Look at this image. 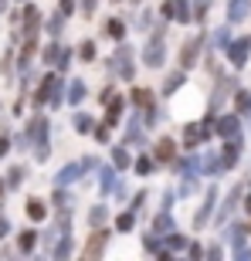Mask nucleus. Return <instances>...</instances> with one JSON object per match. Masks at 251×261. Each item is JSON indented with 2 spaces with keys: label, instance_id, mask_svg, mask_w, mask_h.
Here are the masks:
<instances>
[{
  "label": "nucleus",
  "instance_id": "obj_11",
  "mask_svg": "<svg viewBox=\"0 0 251 261\" xmlns=\"http://www.w3.org/2000/svg\"><path fill=\"white\" fill-rule=\"evenodd\" d=\"M88 244H92V248H88L85 254H88V258H98V254H102V244H106V234H95Z\"/></svg>",
  "mask_w": 251,
  "mask_h": 261
},
{
  "label": "nucleus",
  "instance_id": "obj_8",
  "mask_svg": "<svg viewBox=\"0 0 251 261\" xmlns=\"http://www.w3.org/2000/svg\"><path fill=\"white\" fill-rule=\"evenodd\" d=\"M82 170H85V166H82V163H71V166H65V170H61V173H58V187L71 184V180H78V173H82Z\"/></svg>",
  "mask_w": 251,
  "mask_h": 261
},
{
  "label": "nucleus",
  "instance_id": "obj_19",
  "mask_svg": "<svg viewBox=\"0 0 251 261\" xmlns=\"http://www.w3.org/2000/svg\"><path fill=\"white\" fill-rule=\"evenodd\" d=\"M133 214H119V221H116V227H119V231H133Z\"/></svg>",
  "mask_w": 251,
  "mask_h": 261
},
{
  "label": "nucleus",
  "instance_id": "obj_25",
  "mask_svg": "<svg viewBox=\"0 0 251 261\" xmlns=\"http://www.w3.org/2000/svg\"><path fill=\"white\" fill-rule=\"evenodd\" d=\"M95 58V41H85L82 44V61H92Z\"/></svg>",
  "mask_w": 251,
  "mask_h": 261
},
{
  "label": "nucleus",
  "instance_id": "obj_34",
  "mask_svg": "<svg viewBox=\"0 0 251 261\" xmlns=\"http://www.w3.org/2000/svg\"><path fill=\"white\" fill-rule=\"evenodd\" d=\"M71 10H75V4L71 0H61V14H71Z\"/></svg>",
  "mask_w": 251,
  "mask_h": 261
},
{
  "label": "nucleus",
  "instance_id": "obj_29",
  "mask_svg": "<svg viewBox=\"0 0 251 261\" xmlns=\"http://www.w3.org/2000/svg\"><path fill=\"white\" fill-rule=\"evenodd\" d=\"M180 194H184V197L197 194V180H187V184H184V190H180Z\"/></svg>",
  "mask_w": 251,
  "mask_h": 261
},
{
  "label": "nucleus",
  "instance_id": "obj_18",
  "mask_svg": "<svg viewBox=\"0 0 251 261\" xmlns=\"http://www.w3.org/2000/svg\"><path fill=\"white\" fill-rule=\"evenodd\" d=\"M180 85H184V75H180V71H177V75H170V78H166V95H170V92H177Z\"/></svg>",
  "mask_w": 251,
  "mask_h": 261
},
{
  "label": "nucleus",
  "instance_id": "obj_21",
  "mask_svg": "<svg viewBox=\"0 0 251 261\" xmlns=\"http://www.w3.org/2000/svg\"><path fill=\"white\" fill-rule=\"evenodd\" d=\"M20 180H24V170H20V166H14V170L7 173V187H17Z\"/></svg>",
  "mask_w": 251,
  "mask_h": 261
},
{
  "label": "nucleus",
  "instance_id": "obj_35",
  "mask_svg": "<svg viewBox=\"0 0 251 261\" xmlns=\"http://www.w3.org/2000/svg\"><path fill=\"white\" fill-rule=\"evenodd\" d=\"M4 190H7V184H0V200H4Z\"/></svg>",
  "mask_w": 251,
  "mask_h": 261
},
{
  "label": "nucleus",
  "instance_id": "obj_22",
  "mask_svg": "<svg viewBox=\"0 0 251 261\" xmlns=\"http://www.w3.org/2000/svg\"><path fill=\"white\" fill-rule=\"evenodd\" d=\"M75 129H78V133H88V129H92V119L78 112V116H75Z\"/></svg>",
  "mask_w": 251,
  "mask_h": 261
},
{
  "label": "nucleus",
  "instance_id": "obj_1",
  "mask_svg": "<svg viewBox=\"0 0 251 261\" xmlns=\"http://www.w3.org/2000/svg\"><path fill=\"white\" fill-rule=\"evenodd\" d=\"M143 61H146L149 68H160V65H163V34H156V38L149 41V48H146Z\"/></svg>",
  "mask_w": 251,
  "mask_h": 261
},
{
  "label": "nucleus",
  "instance_id": "obj_6",
  "mask_svg": "<svg viewBox=\"0 0 251 261\" xmlns=\"http://www.w3.org/2000/svg\"><path fill=\"white\" fill-rule=\"evenodd\" d=\"M38 24H41V14H38V7H24V31H28V34H34V31H38Z\"/></svg>",
  "mask_w": 251,
  "mask_h": 261
},
{
  "label": "nucleus",
  "instance_id": "obj_12",
  "mask_svg": "<svg viewBox=\"0 0 251 261\" xmlns=\"http://www.w3.org/2000/svg\"><path fill=\"white\" fill-rule=\"evenodd\" d=\"M106 34H109V38H122V34H126V24H122V20H109V24H106Z\"/></svg>",
  "mask_w": 251,
  "mask_h": 261
},
{
  "label": "nucleus",
  "instance_id": "obj_14",
  "mask_svg": "<svg viewBox=\"0 0 251 261\" xmlns=\"http://www.w3.org/2000/svg\"><path fill=\"white\" fill-rule=\"evenodd\" d=\"M197 51H200V44H197V41H190V44L184 48V65H193V61H197Z\"/></svg>",
  "mask_w": 251,
  "mask_h": 261
},
{
  "label": "nucleus",
  "instance_id": "obj_26",
  "mask_svg": "<svg viewBox=\"0 0 251 261\" xmlns=\"http://www.w3.org/2000/svg\"><path fill=\"white\" fill-rule=\"evenodd\" d=\"M88 221H92V227H98V224L106 221V207H92V217Z\"/></svg>",
  "mask_w": 251,
  "mask_h": 261
},
{
  "label": "nucleus",
  "instance_id": "obj_20",
  "mask_svg": "<svg viewBox=\"0 0 251 261\" xmlns=\"http://www.w3.org/2000/svg\"><path fill=\"white\" fill-rule=\"evenodd\" d=\"M156 156H160V160H170V156H173V143H170V139H163V143H160V149H156Z\"/></svg>",
  "mask_w": 251,
  "mask_h": 261
},
{
  "label": "nucleus",
  "instance_id": "obj_4",
  "mask_svg": "<svg viewBox=\"0 0 251 261\" xmlns=\"http://www.w3.org/2000/svg\"><path fill=\"white\" fill-rule=\"evenodd\" d=\"M28 217H31L34 224H38V221H44V217H48V207H44V200L31 197V200H28Z\"/></svg>",
  "mask_w": 251,
  "mask_h": 261
},
{
  "label": "nucleus",
  "instance_id": "obj_30",
  "mask_svg": "<svg viewBox=\"0 0 251 261\" xmlns=\"http://www.w3.org/2000/svg\"><path fill=\"white\" fill-rule=\"evenodd\" d=\"M7 149H10V139H7V136H0V160L7 156Z\"/></svg>",
  "mask_w": 251,
  "mask_h": 261
},
{
  "label": "nucleus",
  "instance_id": "obj_31",
  "mask_svg": "<svg viewBox=\"0 0 251 261\" xmlns=\"http://www.w3.org/2000/svg\"><path fill=\"white\" fill-rule=\"evenodd\" d=\"M7 234H10V221H7V217H0V238H7Z\"/></svg>",
  "mask_w": 251,
  "mask_h": 261
},
{
  "label": "nucleus",
  "instance_id": "obj_5",
  "mask_svg": "<svg viewBox=\"0 0 251 261\" xmlns=\"http://www.w3.org/2000/svg\"><path fill=\"white\" fill-rule=\"evenodd\" d=\"M238 153H241V139H231V143L224 146V156H221V166H234V160H238Z\"/></svg>",
  "mask_w": 251,
  "mask_h": 261
},
{
  "label": "nucleus",
  "instance_id": "obj_33",
  "mask_svg": "<svg viewBox=\"0 0 251 261\" xmlns=\"http://www.w3.org/2000/svg\"><path fill=\"white\" fill-rule=\"evenodd\" d=\"M95 139H98V143H109V129H106V126H98V133H95Z\"/></svg>",
  "mask_w": 251,
  "mask_h": 261
},
{
  "label": "nucleus",
  "instance_id": "obj_2",
  "mask_svg": "<svg viewBox=\"0 0 251 261\" xmlns=\"http://www.w3.org/2000/svg\"><path fill=\"white\" fill-rule=\"evenodd\" d=\"M248 55H251V41H248V38L234 41L231 51H228V58H231V65H234V68H241L244 61H248Z\"/></svg>",
  "mask_w": 251,
  "mask_h": 261
},
{
  "label": "nucleus",
  "instance_id": "obj_23",
  "mask_svg": "<svg viewBox=\"0 0 251 261\" xmlns=\"http://www.w3.org/2000/svg\"><path fill=\"white\" fill-rule=\"evenodd\" d=\"M61 24H65V17H61V14H55V17L48 20V34H61Z\"/></svg>",
  "mask_w": 251,
  "mask_h": 261
},
{
  "label": "nucleus",
  "instance_id": "obj_24",
  "mask_svg": "<svg viewBox=\"0 0 251 261\" xmlns=\"http://www.w3.org/2000/svg\"><path fill=\"white\" fill-rule=\"evenodd\" d=\"M68 254H71V238H65V241L55 248V258H68Z\"/></svg>",
  "mask_w": 251,
  "mask_h": 261
},
{
  "label": "nucleus",
  "instance_id": "obj_16",
  "mask_svg": "<svg viewBox=\"0 0 251 261\" xmlns=\"http://www.w3.org/2000/svg\"><path fill=\"white\" fill-rule=\"evenodd\" d=\"M244 14H248V4H244V0H234L231 4V20H241Z\"/></svg>",
  "mask_w": 251,
  "mask_h": 261
},
{
  "label": "nucleus",
  "instance_id": "obj_9",
  "mask_svg": "<svg viewBox=\"0 0 251 261\" xmlns=\"http://www.w3.org/2000/svg\"><path fill=\"white\" fill-rule=\"evenodd\" d=\"M200 139H207L200 126H187V129H184V143H187V146H197Z\"/></svg>",
  "mask_w": 251,
  "mask_h": 261
},
{
  "label": "nucleus",
  "instance_id": "obj_15",
  "mask_svg": "<svg viewBox=\"0 0 251 261\" xmlns=\"http://www.w3.org/2000/svg\"><path fill=\"white\" fill-rule=\"evenodd\" d=\"M238 112H241V116H251V95L248 92H238Z\"/></svg>",
  "mask_w": 251,
  "mask_h": 261
},
{
  "label": "nucleus",
  "instance_id": "obj_10",
  "mask_svg": "<svg viewBox=\"0 0 251 261\" xmlns=\"http://www.w3.org/2000/svg\"><path fill=\"white\" fill-rule=\"evenodd\" d=\"M82 98H85V85H82V82H71V88H68V102L78 106Z\"/></svg>",
  "mask_w": 251,
  "mask_h": 261
},
{
  "label": "nucleus",
  "instance_id": "obj_32",
  "mask_svg": "<svg viewBox=\"0 0 251 261\" xmlns=\"http://www.w3.org/2000/svg\"><path fill=\"white\" fill-rule=\"evenodd\" d=\"M166 244H170V248H184V238H177V234L170 231V241H166Z\"/></svg>",
  "mask_w": 251,
  "mask_h": 261
},
{
  "label": "nucleus",
  "instance_id": "obj_7",
  "mask_svg": "<svg viewBox=\"0 0 251 261\" xmlns=\"http://www.w3.org/2000/svg\"><path fill=\"white\" fill-rule=\"evenodd\" d=\"M34 244H38V234H34V231H20V238H17L20 254H31V251H34Z\"/></svg>",
  "mask_w": 251,
  "mask_h": 261
},
{
  "label": "nucleus",
  "instance_id": "obj_17",
  "mask_svg": "<svg viewBox=\"0 0 251 261\" xmlns=\"http://www.w3.org/2000/svg\"><path fill=\"white\" fill-rule=\"evenodd\" d=\"M58 58H61V48H58V44H48V51H44V61H48V65H58Z\"/></svg>",
  "mask_w": 251,
  "mask_h": 261
},
{
  "label": "nucleus",
  "instance_id": "obj_3",
  "mask_svg": "<svg viewBox=\"0 0 251 261\" xmlns=\"http://www.w3.org/2000/svg\"><path fill=\"white\" fill-rule=\"evenodd\" d=\"M217 133H224L228 139H238V136H241V122H238L234 116H224L221 122H217Z\"/></svg>",
  "mask_w": 251,
  "mask_h": 261
},
{
  "label": "nucleus",
  "instance_id": "obj_27",
  "mask_svg": "<svg viewBox=\"0 0 251 261\" xmlns=\"http://www.w3.org/2000/svg\"><path fill=\"white\" fill-rule=\"evenodd\" d=\"M112 160H116L119 170H122V166H129V156H126V149H112Z\"/></svg>",
  "mask_w": 251,
  "mask_h": 261
},
{
  "label": "nucleus",
  "instance_id": "obj_13",
  "mask_svg": "<svg viewBox=\"0 0 251 261\" xmlns=\"http://www.w3.org/2000/svg\"><path fill=\"white\" fill-rule=\"evenodd\" d=\"M156 231L170 234V231H173V217H170V214H160V217H156Z\"/></svg>",
  "mask_w": 251,
  "mask_h": 261
},
{
  "label": "nucleus",
  "instance_id": "obj_28",
  "mask_svg": "<svg viewBox=\"0 0 251 261\" xmlns=\"http://www.w3.org/2000/svg\"><path fill=\"white\" fill-rule=\"evenodd\" d=\"M136 170L139 173H153V160H136Z\"/></svg>",
  "mask_w": 251,
  "mask_h": 261
}]
</instances>
